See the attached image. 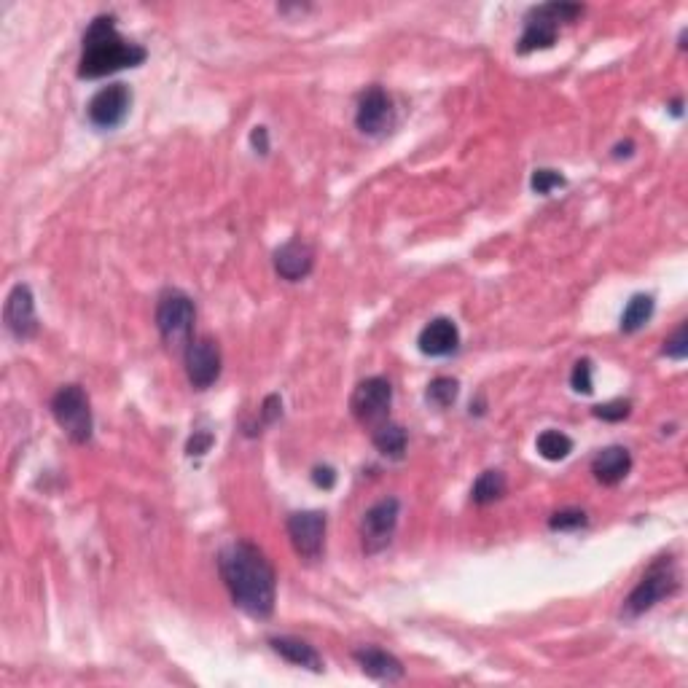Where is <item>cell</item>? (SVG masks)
<instances>
[{
	"label": "cell",
	"instance_id": "cell-1",
	"mask_svg": "<svg viewBox=\"0 0 688 688\" xmlns=\"http://www.w3.org/2000/svg\"><path fill=\"white\" fill-rule=\"evenodd\" d=\"M218 570L234 605L253 619L275 613L277 576L267 554L250 541H232L218 554Z\"/></svg>",
	"mask_w": 688,
	"mask_h": 688
},
{
	"label": "cell",
	"instance_id": "cell-2",
	"mask_svg": "<svg viewBox=\"0 0 688 688\" xmlns=\"http://www.w3.org/2000/svg\"><path fill=\"white\" fill-rule=\"evenodd\" d=\"M148 52L138 43L121 38L116 30V19L111 14H100L92 19V25L84 33V52L78 62V76L81 78H105L119 70L138 68L143 65Z\"/></svg>",
	"mask_w": 688,
	"mask_h": 688
},
{
	"label": "cell",
	"instance_id": "cell-3",
	"mask_svg": "<svg viewBox=\"0 0 688 688\" xmlns=\"http://www.w3.org/2000/svg\"><path fill=\"white\" fill-rule=\"evenodd\" d=\"M584 14V6L578 3H546V6H535L525 19V33L516 43V52L530 54L538 49H551L557 41L559 27L576 22Z\"/></svg>",
	"mask_w": 688,
	"mask_h": 688
},
{
	"label": "cell",
	"instance_id": "cell-4",
	"mask_svg": "<svg viewBox=\"0 0 688 688\" xmlns=\"http://www.w3.org/2000/svg\"><path fill=\"white\" fill-rule=\"evenodd\" d=\"M680 589V573L675 559L672 557H659L645 570V576L640 578V584L632 589V594L624 602V616L627 619H637L654 608L656 602H662L664 597H670Z\"/></svg>",
	"mask_w": 688,
	"mask_h": 688
},
{
	"label": "cell",
	"instance_id": "cell-5",
	"mask_svg": "<svg viewBox=\"0 0 688 688\" xmlns=\"http://www.w3.org/2000/svg\"><path fill=\"white\" fill-rule=\"evenodd\" d=\"M194 320H197V310L194 301L183 291H164L156 304V328L162 334L164 344L170 350H183L194 339Z\"/></svg>",
	"mask_w": 688,
	"mask_h": 688
},
{
	"label": "cell",
	"instance_id": "cell-6",
	"mask_svg": "<svg viewBox=\"0 0 688 688\" xmlns=\"http://www.w3.org/2000/svg\"><path fill=\"white\" fill-rule=\"evenodd\" d=\"M52 414L73 444H86L92 439L95 420H92V406H89V396L84 393V387H60L52 398Z\"/></svg>",
	"mask_w": 688,
	"mask_h": 688
},
{
	"label": "cell",
	"instance_id": "cell-7",
	"mask_svg": "<svg viewBox=\"0 0 688 688\" xmlns=\"http://www.w3.org/2000/svg\"><path fill=\"white\" fill-rule=\"evenodd\" d=\"M398 514H401V503L396 498H385L374 503L366 511L361 525V538L366 554H379L390 546L398 527Z\"/></svg>",
	"mask_w": 688,
	"mask_h": 688
},
{
	"label": "cell",
	"instance_id": "cell-8",
	"mask_svg": "<svg viewBox=\"0 0 688 688\" xmlns=\"http://www.w3.org/2000/svg\"><path fill=\"white\" fill-rule=\"evenodd\" d=\"M393 404V387L385 377L363 379L355 387L353 398H350V409H353L355 420L363 425H374V422H385L387 412Z\"/></svg>",
	"mask_w": 688,
	"mask_h": 688
},
{
	"label": "cell",
	"instance_id": "cell-9",
	"mask_svg": "<svg viewBox=\"0 0 688 688\" xmlns=\"http://www.w3.org/2000/svg\"><path fill=\"white\" fill-rule=\"evenodd\" d=\"M288 538L296 554L304 559H320L326 549V514L323 511H299L288 516Z\"/></svg>",
	"mask_w": 688,
	"mask_h": 688
},
{
	"label": "cell",
	"instance_id": "cell-10",
	"mask_svg": "<svg viewBox=\"0 0 688 688\" xmlns=\"http://www.w3.org/2000/svg\"><path fill=\"white\" fill-rule=\"evenodd\" d=\"M183 358H186L189 382L197 387V390H207L215 379L221 377V347H218V342L210 339V336L191 339Z\"/></svg>",
	"mask_w": 688,
	"mask_h": 688
},
{
	"label": "cell",
	"instance_id": "cell-11",
	"mask_svg": "<svg viewBox=\"0 0 688 688\" xmlns=\"http://www.w3.org/2000/svg\"><path fill=\"white\" fill-rule=\"evenodd\" d=\"M396 111H393V100L387 95L382 86H369L358 100V111H355V124L363 135H385L387 129L393 127Z\"/></svg>",
	"mask_w": 688,
	"mask_h": 688
},
{
	"label": "cell",
	"instance_id": "cell-12",
	"mask_svg": "<svg viewBox=\"0 0 688 688\" xmlns=\"http://www.w3.org/2000/svg\"><path fill=\"white\" fill-rule=\"evenodd\" d=\"M129 105H132V92L127 84L103 86L92 100H89V121L97 129H116L121 121L127 119Z\"/></svg>",
	"mask_w": 688,
	"mask_h": 688
},
{
	"label": "cell",
	"instance_id": "cell-13",
	"mask_svg": "<svg viewBox=\"0 0 688 688\" xmlns=\"http://www.w3.org/2000/svg\"><path fill=\"white\" fill-rule=\"evenodd\" d=\"M3 320L11 336L17 339H33L38 334V315H35V299L30 285L19 283L11 288L9 299H6V310H3Z\"/></svg>",
	"mask_w": 688,
	"mask_h": 688
},
{
	"label": "cell",
	"instance_id": "cell-14",
	"mask_svg": "<svg viewBox=\"0 0 688 688\" xmlns=\"http://www.w3.org/2000/svg\"><path fill=\"white\" fill-rule=\"evenodd\" d=\"M315 269V248L304 240H288L275 250V272L288 283H299Z\"/></svg>",
	"mask_w": 688,
	"mask_h": 688
},
{
	"label": "cell",
	"instance_id": "cell-15",
	"mask_svg": "<svg viewBox=\"0 0 688 688\" xmlns=\"http://www.w3.org/2000/svg\"><path fill=\"white\" fill-rule=\"evenodd\" d=\"M353 659L361 664V670L369 678L379 680V683H398V680L404 678V664L398 662L393 654L377 648V645H363V648L355 651Z\"/></svg>",
	"mask_w": 688,
	"mask_h": 688
},
{
	"label": "cell",
	"instance_id": "cell-16",
	"mask_svg": "<svg viewBox=\"0 0 688 688\" xmlns=\"http://www.w3.org/2000/svg\"><path fill=\"white\" fill-rule=\"evenodd\" d=\"M420 350L430 358H444V355L455 353L457 344H460V331H457L455 320L449 318H436L430 320L428 326L420 331Z\"/></svg>",
	"mask_w": 688,
	"mask_h": 688
},
{
	"label": "cell",
	"instance_id": "cell-17",
	"mask_svg": "<svg viewBox=\"0 0 688 688\" xmlns=\"http://www.w3.org/2000/svg\"><path fill=\"white\" fill-rule=\"evenodd\" d=\"M629 471H632V455L624 447L602 449L600 455L592 460L594 479L605 487H616L619 482H624Z\"/></svg>",
	"mask_w": 688,
	"mask_h": 688
},
{
	"label": "cell",
	"instance_id": "cell-18",
	"mask_svg": "<svg viewBox=\"0 0 688 688\" xmlns=\"http://www.w3.org/2000/svg\"><path fill=\"white\" fill-rule=\"evenodd\" d=\"M272 651L283 656L285 662L296 664V667H307L312 672H323V659L315 651V645L304 643L299 637H269Z\"/></svg>",
	"mask_w": 688,
	"mask_h": 688
},
{
	"label": "cell",
	"instance_id": "cell-19",
	"mask_svg": "<svg viewBox=\"0 0 688 688\" xmlns=\"http://www.w3.org/2000/svg\"><path fill=\"white\" fill-rule=\"evenodd\" d=\"M506 473L503 471H484L476 482H473V490H471V500L476 503V506H490V503H495V500H500L503 495H506Z\"/></svg>",
	"mask_w": 688,
	"mask_h": 688
},
{
	"label": "cell",
	"instance_id": "cell-20",
	"mask_svg": "<svg viewBox=\"0 0 688 688\" xmlns=\"http://www.w3.org/2000/svg\"><path fill=\"white\" fill-rule=\"evenodd\" d=\"M651 318H654V296L637 293V296L629 299L627 310L621 315V331H624V334H635V331H640Z\"/></svg>",
	"mask_w": 688,
	"mask_h": 688
},
{
	"label": "cell",
	"instance_id": "cell-21",
	"mask_svg": "<svg viewBox=\"0 0 688 688\" xmlns=\"http://www.w3.org/2000/svg\"><path fill=\"white\" fill-rule=\"evenodd\" d=\"M374 447L385 457L401 460L406 452V430L401 425H396V422H382L374 430Z\"/></svg>",
	"mask_w": 688,
	"mask_h": 688
},
{
	"label": "cell",
	"instance_id": "cell-22",
	"mask_svg": "<svg viewBox=\"0 0 688 688\" xmlns=\"http://www.w3.org/2000/svg\"><path fill=\"white\" fill-rule=\"evenodd\" d=\"M535 447H538V455L543 460L559 463V460H565L573 452V439L565 436L562 430H543L538 441H535Z\"/></svg>",
	"mask_w": 688,
	"mask_h": 688
},
{
	"label": "cell",
	"instance_id": "cell-23",
	"mask_svg": "<svg viewBox=\"0 0 688 688\" xmlns=\"http://www.w3.org/2000/svg\"><path fill=\"white\" fill-rule=\"evenodd\" d=\"M457 390H460V385H457V379H452V377H436L428 385V401L433 406H439V409H447V406L455 404Z\"/></svg>",
	"mask_w": 688,
	"mask_h": 688
},
{
	"label": "cell",
	"instance_id": "cell-24",
	"mask_svg": "<svg viewBox=\"0 0 688 688\" xmlns=\"http://www.w3.org/2000/svg\"><path fill=\"white\" fill-rule=\"evenodd\" d=\"M530 186H533L535 194H543V197H549L551 191L562 189V186H565V175H559L557 170H546V167H541V170L533 172V178H530Z\"/></svg>",
	"mask_w": 688,
	"mask_h": 688
},
{
	"label": "cell",
	"instance_id": "cell-25",
	"mask_svg": "<svg viewBox=\"0 0 688 688\" xmlns=\"http://www.w3.org/2000/svg\"><path fill=\"white\" fill-rule=\"evenodd\" d=\"M586 522H589V516L581 508H565V511L551 514L549 527L551 530H578V527H586Z\"/></svg>",
	"mask_w": 688,
	"mask_h": 688
},
{
	"label": "cell",
	"instance_id": "cell-26",
	"mask_svg": "<svg viewBox=\"0 0 688 688\" xmlns=\"http://www.w3.org/2000/svg\"><path fill=\"white\" fill-rule=\"evenodd\" d=\"M570 385H573V390L576 393H584V396H589L594 390V382H592V361L589 358H581V361L573 366V374H570Z\"/></svg>",
	"mask_w": 688,
	"mask_h": 688
},
{
	"label": "cell",
	"instance_id": "cell-27",
	"mask_svg": "<svg viewBox=\"0 0 688 688\" xmlns=\"http://www.w3.org/2000/svg\"><path fill=\"white\" fill-rule=\"evenodd\" d=\"M629 412H632V404L624 401V398H616V401H608V404L594 406V417H600V420H605V422L627 420Z\"/></svg>",
	"mask_w": 688,
	"mask_h": 688
},
{
	"label": "cell",
	"instance_id": "cell-28",
	"mask_svg": "<svg viewBox=\"0 0 688 688\" xmlns=\"http://www.w3.org/2000/svg\"><path fill=\"white\" fill-rule=\"evenodd\" d=\"M664 355L667 358H675V361H683L688 355V339H686V323H680L678 331L664 342Z\"/></svg>",
	"mask_w": 688,
	"mask_h": 688
},
{
	"label": "cell",
	"instance_id": "cell-29",
	"mask_svg": "<svg viewBox=\"0 0 688 688\" xmlns=\"http://www.w3.org/2000/svg\"><path fill=\"white\" fill-rule=\"evenodd\" d=\"M210 447H213V433H207V430H194V436H191L189 444H186V455L202 457Z\"/></svg>",
	"mask_w": 688,
	"mask_h": 688
},
{
	"label": "cell",
	"instance_id": "cell-30",
	"mask_svg": "<svg viewBox=\"0 0 688 688\" xmlns=\"http://www.w3.org/2000/svg\"><path fill=\"white\" fill-rule=\"evenodd\" d=\"M280 414H283V401H280V396L272 393V396L264 398V404H261V425H272V422L280 420Z\"/></svg>",
	"mask_w": 688,
	"mask_h": 688
},
{
	"label": "cell",
	"instance_id": "cell-31",
	"mask_svg": "<svg viewBox=\"0 0 688 688\" xmlns=\"http://www.w3.org/2000/svg\"><path fill=\"white\" fill-rule=\"evenodd\" d=\"M312 482L318 484V487H323V490H331V487L336 484L334 468H328V465H318V468L312 471Z\"/></svg>",
	"mask_w": 688,
	"mask_h": 688
},
{
	"label": "cell",
	"instance_id": "cell-32",
	"mask_svg": "<svg viewBox=\"0 0 688 688\" xmlns=\"http://www.w3.org/2000/svg\"><path fill=\"white\" fill-rule=\"evenodd\" d=\"M250 146L256 148L258 154H269V132H267V127H253V132H250Z\"/></svg>",
	"mask_w": 688,
	"mask_h": 688
},
{
	"label": "cell",
	"instance_id": "cell-33",
	"mask_svg": "<svg viewBox=\"0 0 688 688\" xmlns=\"http://www.w3.org/2000/svg\"><path fill=\"white\" fill-rule=\"evenodd\" d=\"M670 108H672V113H675V116H680V113H683V111H680V108H683V103H680V100H675V103H672Z\"/></svg>",
	"mask_w": 688,
	"mask_h": 688
}]
</instances>
